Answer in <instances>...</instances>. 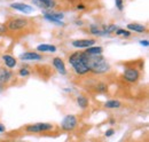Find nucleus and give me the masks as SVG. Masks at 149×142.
<instances>
[{
	"label": "nucleus",
	"mask_w": 149,
	"mask_h": 142,
	"mask_svg": "<svg viewBox=\"0 0 149 142\" xmlns=\"http://www.w3.org/2000/svg\"><path fill=\"white\" fill-rule=\"evenodd\" d=\"M1 58H2V62H3L5 67L8 68V69H13V68H15L16 64H17L16 58H15L14 56L9 55V54H3Z\"/></svg>",
	"instance_id": "obj_14"
},
{
	"label": "nucleus",
	"mask_w": 149,
	"mask_h": 142,
	"mask_svg": "<svg viewBox=\"0 0 149 142\" xmlns=\"http://www.w3.org/2000/svg\"><path fill=\"white\" fill-rule=\"evenodd\" d=\"M31 74V72H30V70L29 69H26V68H21L19 70V77H29Z\"/></svg>",
	"instance_id": "obj_24"
},
{
	"label": "nucleus",
	"mask_w": 149,
	"mask_h": 142,
	"mask_svg": "<svg viewBox=\"0 0 149 142\" xmlns=\"http://www.w3.org/2000/svg\"><path fill=\"white\" fill-rule=\"evenodd\" d=\"M44 18L55 25H61L63 26V18H64V14L61 12H53V10H45L44 12Z\"/></svg>",
	"instance_id": "obj_5"
},
{
	"label": "nucleus",
	"mask_w": 149,
	"mask_h": 142,
	"mask_svg": "<svg viewBox=\"0 0 149 142\" xmlns=\"http://www.w3.org/2000/svg\"><path fill=\"white\" fill-rule=\"evenodd\" d=\"M37 51L40 53H55L57 51V47L49 44H41L37 46Z\"/></svg>",
	"instance_id": "obj_16"
},
{
	"label": "nucleus",
	"mask_w": 149,
	"mask_h": 142,
	"mask_svg": "<svg viewBox=\"0 0 149 142\" xmlns=\"http://www.w3.org/2000/svg\"><path fill=\"white\" fill-rule=\"evenodd\" d=\"M13 79V72L8 68H0V87L5 88V86Z\"/></svg>",
	"instance_id": "obj_9"
},
{
	"label": "nucleus",
	"mask_w": 149,
	"mask_h": 142,
	"mask_svg": "<svg viewBox=\"0 0 149 142\" xmlns=\"http://www.w3.org/2000/svg\"><path fill=\"white\" fill-rule=\"evenodd\" d=\"M10 8L21 12L23 14H30L32 12H35V8L31 6V5H28V3H23V2H14L10 5Z\"/></svg>",
	"instance_id": "obj_10"
},
{
	"label": "nucleus",
	"mask_w": 149,
	"mask_h": 142,
	"mask_svg": "<svg viewBox=\"0 0 149 142\" xmlns=\"http://www.w3.org/2000/svg\"><path fill=\"white\" fill-rule=\"evenodd\" d=\"M35 25V22L32 19L28 17H21V16H13L9 17L6 23H5V28L6 31L10 32V33H28L30 31H32V28Z\"/></svg>",
	"instance_id": "obj_1"
},
{
	"label": "nucleus",
	"mask_w": 149,
	"mask_h": 142,
	"mask_svg": "<svg viewBox=\"0 0 149 142\" xmlns=\"http://www.w3.org/2000/svg\"><path fill=\"white\" fill-rule=\"evenodd\" d=\"M84 57L90 72L94 74H103L110 70V64L102 55H88L84 52Z\"/></svg>",
	"instance_id": "obj_2"
},
{
	"label": "nucleus",
	"mask_w": 149,
	"mask_h": 142,
	"mask_svg": "<svg viewBox=\"0 0 149 142\" xmlns=\"http://www.w3.org/2000/svg\"><path fill=\"white\" fill-rule=\"evenodd\" d=\"M76 8H77L78 10H83V9H85V8H86V6H85L84 3H78V5L76 6Z\"/></svg>",
	"instance_id": "obj_28"
},
{
	"label": "nucleus",
	"mask_w": 149,
	"mask_h": 142,
	"mask_svg": "<svg viewBox=\"0 0 149 142\" xmlns=\"http://www.w3.org/2000/svg\"><path fill=\"white\" fill-rule=\"evenodd\" d=\"M104 106L107 109H118L122 106V102H119L117 100H109L104 103Z\"/></svg>",
	"instance_id": "obj_21"
},
{
	"label": "nucleus",
	"mask_w": 149,
	"mask_h": 142,
	"mask_svg": "<svg viewBox=\"0 0 149 142\" xmlns=\"http://www.w3.org/2000/svg\"><path fill=\"white\" fill-rule=\"evenodd\" d=\"M95 44V39H77L71 42L74 48H88Z\"/></svg>",
	"instance_id": "obj_11"
},
{
	"label": "nucleus",
	"mask_w": 149,
	"mask_h": 142,
	"mask_svg": "<svg viewBox=\"0 0 149 142\" xmlns=\"http://www.w3.org/2000/svg\"><path fill=\"white\" fill-rule=\"evenodd\" d=\"M42 58H44L42 55L37 53V52H25V53H22L19 55V60L25 61V62H29V61H40Z\"/></svg>",
	"instance_id": "obj_12"
},
{
	"label": "nucleus",
	"mask_w": 149,
	"mask_h": 142,
	"mask_svg": "<svg viewBox=\"0 0 149 142\" xmlns=\"http://www.w3.org/2000/svg\"><path fill=\"white\" fill-rule=\"evenodd\" d=\"M78 125V119L74 115H67L61 122V129L64 132H71Z\"/></svg>",
	"instance_id": "obj_6"
},
{
	"label": "nucleus",
	"mask_w": 149,
	"mask_h": 142,
	"mask_svg": "<svg viewBox=\"0 0 149 142\" xmlns=\"http://www.w3.org/2000/svg\"><path fill=\"white\" fill-rule=\"evenodd\" d=\"M69 64L72 67L74 71L78 76H85L90 72L85 62L84 52H74L71 54L69 56Z\"/></svg>",
	"instance_id": "obj_3"
},
{
	"label": "nucleus",
	"mask_w": 149,
	"mask_h": 142,
	"mask_svg": "<svg viewBox=\"0 0 149 142\" xmlns=\"http://www.w3.org/2000/svg\"><path fill=\"white\" fill-rule=\"evenodd\" d=\"M123 78H124L125 81L134 84V83H136L140 79V71H139V69H136L135 67H127L124 70Z\"/></svg>",
	"instance_id": "obj_7"
},
{
	"label": "nucleus",
	"mask_w": 149,
	"mask_h": 142,
	"mask_svg": "<svg viewBox=\"0 0 149 142\" xmlns=\"http://www.w3.org/2000/svg\"><path fill=\"white\" fill-rule=\"evenodd\" d=\"M5 129H6V128H5V126H3L2 124H0V133H3V132H5Z\"/></svg>",
	"instance_id": "obj_29"
},
{
	"label": "nucleus",
	"mask_w": 149,
	"mask_h": 142,
	"mask_svg": "<svg viewBox=\"0 0 149 142\" xmlns=\"http://www.w3.org/2000/svg\"><path fill=\"white\" fill-rule=\"evenodd\" d=\"M117 36H123V37H130L131 36V32L129 30H125V29H117L116 30V32H115Z\"/></svg>",
	"instance_id": "obj_23"
},
{
	"label": "nucleus",
	"mask_w": 149,
	"mask_h": 142,
	"mask_svg": "<svg viewBox=\"0 0 149 142\" xmlns=\"http://www.w3.org/2000/svg\"><path fill=\"white\" fill-rule=\"evenodd\" d=\"M113 133H115V129H113V128H109V129H107V131H106L104 135H106L107 138H110V136L113 135Z\"/></svg>",
	"instance_id": "obj_26"
},
{
	"label": "nucleus",
	"mask_w": 149,
	"mask_h": 142,
	"mask_svg": "<svg viewBox=\"0 0 149 142\" xmlns=\"http://www.w3.org/2000/svg\"><path fill=\"white\" fill-rule=\"evenodd\" d=\"M69 2H74V1H76V0H68Z\"/></svg>",
	"instance_id": "obj_32"
},
{
	"label": "nucleus",
	"mask_w": 149,
	"mask_h": 142,
	"mask_svg": "<svg viewBox=\"0 0 149 142\" xmlns=\"http://www.w3.org/2000/svg\"><path fill=\"white\" fill-rule=\"evenodd\" d=\"M127 30L130 32H136V33H145L147 31V28L142 24L139 23H129L127 24Z\"/></svg>",
	"instance_id": "obj_15"
},
{
	"label": "nucleus",
	"mask_w": 149,
	"mask_h": 142,
	"mask_svg": "<svg viewBox=\"0 0 149 142\" xmlns=\"http://www.w3.org/2000/svg\"><path fill=\"white\" fill-rule=\"evenodd\" d=\"M92 88H93L95 93H106L108 90V85L106 83H103V81H99V83L94 84L92 86Z\"/></svg>",
	"instance_id": "obj_17"
},
{
	"label": "nucleus",
	"mask_w": 149,
	"mask_h": 142,
	"mask_svg": "<svg viewBox=\"0 0 149 142\" xmlns=\"http://www.w3.org/2000/svg\"><path fill=\"white\" fill-rule=\"evenodd\" d=\"M53 67H54L56 69V71H57L60 74H62V76H65V74L68 73L67 68H65V64H64V62H63V60H62L61 57H54V58H53Z\"/></svg>",
	"instance_id": "obj_13"
},
{
	"label": "nucleus",
	"mask_w": 149,
	"mask_h": 142,
	"mask_svg": "<svg viewBox=\"0 0 149 142\" xmlns=\"http://www.w3.org/2000/svg\"><path fill=\"white\" fill-rule=\"evenodd\" d=\"M109 124H115V119H110V120H109Z\"/></svg>",
	"instance_id": "obj_31"
},
{
	"label": "nucleus",
	"mask_w": 149,
	"mask_h": 142,
	"mask_svg": "<svg viewBox=\"0 0 149 142\" xmlns=\"http://www.w3.org/2000/svg\"><path fill=\"white\" fill-rule=\"evenodd\" d=\"M140 45H141V46H143V47H148L149 41L147 40V39H145V40H140Z\"/></svg>",
	"instance_id": "obj_27"
},
{
	"label": "nucleus",
	"mask_w": 149,
	"mask_h": 142,
	"mask_svg": "<svg viewBox=\"0 0 149 142\" xmlns=\"http://www.w3.org/2000/svg\"><path fill=\"white\" fill-rule=\"evenodd\" d=\"M54 126L49 123H36V124H30L24 127V131L26 133H42V132H48L52 131Z\"/></svg>",
	"instance_id": "obj_4"
},
{
	"label": "nucleus",
	"mask_w": 149,
	"mask_h": 142,
	"mask_svg": "<svg viewBox=\"0 0 149 142\" xmlns=\"http://www.w3.org/2000/svg\"><path fill=\"white\" fill-rule=\"evenodd\" d=\"M76 101H77L78 106L81 108V109H86V108L88 106V104H90L88 99H87L86 96H84V95H78L77 99H76Z\"/></svg>",
	"instance_id": "obj_19"
},
{
	"label": "nucleus",
	"mask_w": 149,
	"mask_h": 142,
	"mask_svg": "<svg viewBox=\"0 0 149 142\" xmlns=\"http://www.w3.org/2000/svg\"><path fill=\"white\" fill-rule=\"evenodd\" d=\"M90 33L94 36H99V37L107 36L103 32V30H102L100 26H97V24H92V25H90Z\"/></svg>",
	"instance_id": "obj_20"
},
{
	"label": "nucleus",
	"mask_w": 149,
	"mask_h": 142,
	"mask_svg": "<svg viewBox=\"0 0 149 142\" xmlns=\"http://www.w3.org/2000/svg\"><path fill=\"white\" fill-rule=\"evenodd\" d=\"M101 29L103 30V32L106 35H110V33H115L116 32V30L118 29V26L115 25V24H109V25H102Z\"/></svg>",
	"instance_id": "obj_22"
},
{
	"label": "nucleus",
	"mask_w": 149,
	"mask_h": 142,
	"mask_svg": "<svg viewBox=\"0 0 149 142\" xmlns=\"http://www.w3.org/2000/svg\"><path fill=\"white\" fill-rule=\"evenodd\" d=\"M76 24L77 25H83V22L81 21H76Z\"/></svg>",
	"instance_id": "obj_30"
},
{
	"label": "nucleus",
	"mask_w": 149,
	"mask_h": 142,
	"mask_svg": "<svg viewBox=\"0 0 149 142\" xmlns=\"http://www.w3.org/2000/svg\"><path fill=\"white\" fill-rule=\"evenodd\" d=\"M115 5H116L118 10L122 12L124 9V0H115Z\"/></svg>",
	"instance_id": "obj_25"
},
{
	"label": "nucleus",
	"mask_w": 149,
	"mask_h": 142,
	"mask_svg": "<svg viewBox=\"0 0 149 142\" xmlns=\"http://www.w3.org/2000/svg\"><path fill=\"white\" fill-rule=\"evenodd\" d=\"M31 2L44 10H53L57 6L56 0H31Z\"/></svg>",
	"instance_id": "obj_8"
},
{
	"label": "nucleus",
	"mask_w": 149,
	"mask_h": 142,
	"mask_svg": "<svg viewBox=\"0 0 149 142\" xmlns=\"http://www.w3.org/2000/svg\"><path fill=\"white\" fill-rule=\"evenodd\" d=\"M85 53L88 54V55H102L103 48L101 46H91V47L86 48Z\"/></svg>",
	"instance_id": "obj_18"
}]
</instances>
